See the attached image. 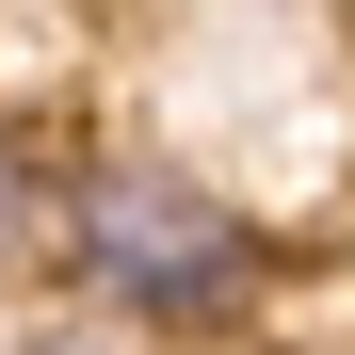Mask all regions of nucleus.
Returning <instances> with one entry per match:
<instances>
[{
    "mask_svg": "<svg viewBox=\"0 0 355 355\" xmlns=\"http://www.w3.org/2000/svg\"><path fill=\"white\" fill-rule=\"evenodd\" d=\"M49 243L97 291V323H162V339L243 323V291H259V226L194 194L178 162H97L81 194H49Z\"/></svg>",
    "mask_w": 355,
    "mask_h": 355,
    "instance_id": "obj_1",
    "label": "nucleus"
},
{
    "mask_svg": "<svg viewBox=\"0 0 355 355\" xmlns=\"http://www.w3.org/2000/svg\"><path fill=\"white\" fill-rule=\"evenodd\" d=\"M17 259H49V178H33V146L0 130V275Z\"/></svg>",
    "mask_w": 355,
    "mask_h": 355,
    "instance_id": "obj_2",
    "label": "nucleus"
}]
</instances>
